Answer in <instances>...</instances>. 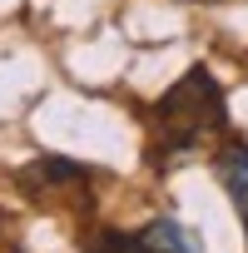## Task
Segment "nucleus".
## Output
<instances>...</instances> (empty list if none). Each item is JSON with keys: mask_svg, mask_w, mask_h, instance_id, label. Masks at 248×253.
<instances>
[{"mask_svg": "<svg viewBox=\"0 0 248 253\" xmlns=\"http://www.w3.org/2000/svg\"><path fill=\"white\" fill-rule=\"evenodd\" d=\"M89 253H149V248H144L139 233H119V228H109V233H99V238L89 243Z\"/></svg>", "mask_w": 248, "mask_h": 253, "instance_id": "nucleus-4", "label": "nucleus"}, {"mask_svg": "<svg viewBox=\"0 0 248 253\" xmlns=\"http://www.w3.org/2000/svg\"><path fill=\"white\" fill-rule=\"evenodd\" d=\"M139 238H144L149 253H204V238H199L184 218H174V213L149 218V223L139 228Z\"/></svg>", "mask_w": 248, "mask_h": 253, "instance_id": "nucleus-2", "label": "nucleus"}, {"mask_svg": "<svg viewBox=\"0 0 248 253\" xmlns=\"http://www.w3.org/2000/svg\"><path fill=\"white\" fill-rule=\"evenodd\" d=\"M228 129V109H223V89L218 80L194 65L184 70V80L154 104V139L164 144V159L174 154H194L208 134Z\"/></svg>", "mask_w": 248, "mask_h": 253, "instance_id": "nucleus-1", "label": "nucleus"}, {"mask_svg": "<svg viewBox=\"0 0 248 253\" xmlns=\"http://www.w3.org/2000/svg\"><path fill=\"white\" fill-rule=\"evenodd\" d=\"M218 184L228 189V199H233V209L243 218V233H248V144L243 139L223 144V154H218Z\"/></svg>", "mask_w": 248, "mask_h": 253, "instance_id": "nucleus-3", "label": "nucleus"}]
</instances>
